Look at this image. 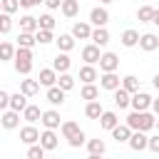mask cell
<instances>
[{
  "label": "cell",
  "mask_w": 159,
  "mask_h": 159,
  "mask_svg": "<svg viewBox=\"0 0 159 159\" xmlns=\"http://www.w3.org/2000/svg\"><path fill=\"white\" fill-rule=\"evenodd\" d=\"M129 129H139V132H149V129H154L157 127V117L149 112V109H132V114L127 117V122H124Z\"/></svg>",
  "instance_id": "obj_1"
},
{
  "label": "cell",
  "mask_w": 159,
  "mask_h": 159,
  "mask_svg": "<svg viewBox=\"0 0 159 159\" xmlns=\"http://www.w3.org/2000/svg\"><path fill=\"white\" fill-rule=\"evenodd\" d=\"M12 67H15L17 75H30V70H32V50L30 47H15Z\"/></svg>",
  "instance_id": "obj_2"
},
{
  "label": "cell",
  "mask_w": 159,
  "mask_h": 159,
  "mask_svg": "<svg viewBox=\"0 0 159 159\" xmlns=\"http://www.w3.org/2000/svg\"><path fill=\"white\" fill-rule=\"evenodd\" d=\"M149 104H152V94L149 92H142V89H137V92H132L129 94V107L132 109H149Z\"/></svg>",
  "instance_id": "obj_3"
},
{
  "label": "cell",
  "mask_w": 159,
  "mask_h": 159,
  "mask_svg": "<svg viewBox=\"0 0 159 159\" xmlns=\"http://www.w3.org/2000/svg\"><path fill=\"white\" fill-rule=\"evenodd\" d=\"M97 65H99V72H117L119 57H117L114 52H102L99 60H97Z\"/></svg>",
  "instance_id": "obj_4"
},
{
  "label": "cell",
  "mask_w": 159,
  "mask_h": 159,
  "mask_svg": "<svg viewBox=\"0 0 159 159\" xmlns=\"http://www.w3.org/2000/svg\"><path fill=\"white\" fill-rule=\"evenodd\" d=\"M37 142H40V147H42L45 152H52V149H57L60 137H57V132H55V129H45V132H40Z\"/></svg>",
  "instance_id": "obj_5"
},
{
  "label": "cell",
  "mask_w": 159,
  "mask_h": 159,
  "mask_svg": "<svg viewBox=\"0 0 159 159\" xmlns=\"http://www.w3.org/2000/svg\"><path fill=\"white\" fill-rule=\"evenodd\" d=\"M127 144H129V149H132V152H144V149H147V132L132 129V134H129Z\"/></svg>",
  "instance_id": "obj_6"
},
{
  "label": "cell",
  "mask_w": 159,
  "mask_h": 159,
  "mask_svg": "<svg viewBox=\"0 0 159 159\" xmlns=\"http://www.w3.org/2000/svg\"><path fill=\"white\" fill-rule=\"evenodd\" d=\"M0 124H2V129H17L20 127V112H15V109H2V117H0Z\"/></svg>",
  "instance_id": "obj_7"
},
{
  "label": "cell",
  "mask_w": 159,
  "mask_h": 159,
  "mask_svg": "<svg viewBox=\"0 0 159 159\" xmlns=\"http://www.w3.org/2000/svg\"><path fill=\"white\" fill-rule=\"evenodd\" d=\"M40 122H42L45 129H57L62 119H60V112H57V109H45V112L40 114Z\"/></svg>",
  "instance_id": "obj_8"
},
{
  "label": "cell",
  "mask_w": 159,
  "mask_h": 159,
  "mask_svg": "<svg viewBox=\"0 0 159 159\" xmlns=\"http://www.w3.org/2000/svg\"><path fill=\"white\" fill-rule=\"evenodd\" d=\"M109 22V12H107V7H92V12H89V25H94V27H104Z\"/></svg>",
  "instance_id": "obj_9"
},
{
  "label": "cell",
  "mask_w": 159,
  "mask_h": 159,
  "mask_svg": "<svg viewBox=\"0 0 159 159\" xmlns=\"http://www.w3.org/2000/svg\"><path fill=\"white\" fill-rule=\"evenodd\" d=\"M97 80H99V87L107 89V92H112V89L119 87V75H117V72H102Z\"/></svg>",
  "instance_id": "obj_10"
},
{
  "label": "cell",
  "mask_w": 159,
  "mask_h": 159,
  "mask_svg": "<svg viewBox=\"0 0 159 159\" xmlns=\"http://www.w3.org/2000/svg\"><path fill=\"white\" fill-rule=\"evenodd\" d=\"M144 52H154V50H159V37L154 35V32H147V35H139V42H137Z\"/></svg>",
  "instance_id": "obj_11"
},
{
  "label": "cell",
  "mask_w": 159,
  "mask_h": 159,
  "mask_svg": "<svg viewBox=\"0 0 159 159\" xmlns=\"http://www.w3.org/2000/svg\"><path fill=\"white\" fill-rule=\"evenodd\" d=\"M65 94H67L65 89H60L57 84H52V87H47V94H45V97H47V102H50L52 107H62V104H65Z\"/></svg>",
  "instance_id": "obj_12"
},
{
  "label": "cell",
  "mask_w": 159,
  "mask_h": 159,
  "mask_svg": "<svg viewBox=\"0 0 159 159\" xmlns=\"http://www.w3.org/2000/svg\"><path fill=\"white\" fill-rule=\"evenodd\" d=\"M99 47L94 45V42H89V45H84L82 47V60H84V65H97V60H99Z\"/></svg>",
  "instance_id": "obj_13"
},
{
  "label": "cell",
  "mask_w": 159,
  "mask_h": 159,
  "mask_svg": "<svg viewBox=\"0 0 159 159\" xmlns=\"http://www.w3.org/2000/svg\"><path fill=\"white\" fill-rule=\"evenodd\" d=\"M89 40H92L97 47H107V42H109V32H107V25H104V27H94V30L89 32Z\"/></svg>",
  "instance_id": "obj_14"
},
{
  "label": "cell",
  "mask_w": 159,
  "mask_h": 159,
  "mask_svg": "<svg viewBox=\"0 0 159 159\" xmlns=\"http://www.w3.org/2000/svg\"><path fill=\"white\" fill-rule=\"evenodd\" d=\"M60 10H62V15L67 20H72V17L80 15V0H62L60 2Z\"/></svg>",
  "instance_id": "obj_15"
},
{
  "label": "cell",
  "mask_w": 159,
  "mask_h": 159,
  "mask_svg": "<svg viewBox=\"0 0 159 159\" xmlns=\"http://www.w3.org/2000/svg\"><path fill=\"white\" fill-rule=\"evenodd\" d=\"M89 32H92V25H89V22H75L70 35H72L75 40H89Z\"/></svg>",
  "instance_id": "obj_16"
},
{
  "label": "cell",
  "mask_w": 159,
  "mask_h": 159,
  "mask_svg": "<svg viewBox=\"0 0 159 159\" xmlns=\"http://www.w3.org/2000/svg\"><path fill=\"white\" fill-rule=\"evenodd\" d=\"M70 67H72L70 55H67V52H57V57L52 60V70H55V72H67Z\"/></svg>",
  "instance_id": "obj_17"
},
{
  "label": "cell",
  "mask_w": 159,
  "mask_h": 159,
  "mask_svg": "<svg viewBox=\"0 0 159 159\" xmlns=\"http://www.w3.org/2000/svg\"><path fill=\"white\" fill-rule=\"evenodd\" d=\"M20 114H22V119H25L27 124H35V122L40 119V114H42V109H40L37 104H30V102H27V104H25V109H22Z\"/></svg>",
  "instance_id": "obj_18"
},
{
  "label": "cell",
  "mask_w": 159,
  "mask_h": 159,
  "mask_svg": "<svg viewBox=\"0 0 159 159\" xmlns=\"http://www.w3.org/2000/svg\"><path fill=\"white\" fill-rule=\"evenodd\" d=\"M97 119H99V127H102V129H112V127L119 122L117 112H112V109H102V114H99Z\"/></svg>",
  "instance_id": "obj_19"
},
{
  "label": "cell",
  "mask_w": 159,
  "mask_h": 159,
  "mask_svg": "<svg viewBox=\"0 0 159 159\" xmlns=\"http://www.w3.org/2000/svg\"><path fill=\"white\" fill-rule=\"evenodd\" d=\"M37 137H40V132H37L35 124H27V127L20 129V142H22V144H35Z\"/></svg>",
  "instance_id": "obj_20"
},
{
  "label": "cell",
  "mask_w": 159,
  "mask_h": 159,
  "mask_svg": "<svg viewBox=\"0 0 159 159\" xmlns=\"http://www.w3.org/2000/svg\"><path fill=\"white\" fill-rule=\"evenodd\" d=\"M55 80H57V72H55L52 67H45V70H40V75H37V82H40L42 87H52Z\"/></svg>",
  "instance_id": "obj_21"
},
{
  "label": "cell",
  "mask_w": 159,
  "mask_h": 159,
  "mask_svg": "<svg viewBox=\"0 0 159 159\" xmlns=\"http://www.w3.org/2000/svg\"><path fill=\"white\" fill-rule=\"evenodd\" d=\"M87 142V152H89V157H102L104 152H107V144L102 142V139H84Z\"/></svg>",
  "instance_id": "obj_22"
},
{
  "label": "cell",
  "mask_w": 159,
  "mask_h": 159,
  "mask_svg": "<svg viewBox=\"0 0 159 159\" xmlns=\"http://www.w3.org/2000/svg\"><path fill=\"white\" fill-rule=\"evenodd\" d=\"M55 84H57L60 89H65V92H70V89L75 87V77H72L70 72H57V80H55Z\"/></svg>",
  "instance_id": "obj_23"
},
{
  "label": "cell",
  "mask_w": 159,
  "mask_h": 159,
  "mask_svg": "<svg viewBox=\"0 0 159 159\" xmlns=\"http://www.w3.org/2000/svg\"><path fill=\"white\" fill-rule=\"evenodd\" d=\"M20 92H22L25 97H35V94L40 92V82H37V80H22V82H20Z\"/></svg>",
  "instance_id": "obj_24"
},
{
  "label": "cell",
  "mask_w": 159,
  "mask_h": 159,
  "mask_svg": "<svg viewBox=\"0 0 159 159\" xmlns=\"http://www.w3.org/2000/svg\"><path fill=\"white\" fill-rule=\"evenodd\" d=\"M102 109H104V107H102L99 99H89L87 107H84V117H87V119H97V117L102 114Z\"/></svg>",
  "instance_id": "obj_25"
},
{
  "label": "cell",
  "mask_w": 159,
  "mask_h": 159,
  "mask_svg": "<svg viewBox=\"0 0 159 159\" xmlns=\"http://www.w3.org/2000/svg\"><path fill=\"white\" fill-rule=\"evenodd\" d=\"M109 132H112V139H117V142H127V139H129V134H132V129H129L127 124H119V122H117Z\"/></svg>",
  "instance_id": "obj_26"
},
{
  "label": "cell",
  "mask_w": 159,
  "mask_h": 159,
  "mask_svg": "<svg viewBox=\"0 0 159 159\" xmlns=\"http://www.w3.org/2000/svg\"><path fill=\"white\" fill-rule=\"evenodd\" d=\"M80 97H82V99H87V102H89V99H97V97H99L97 84H94V82H84V84H82V89H80Z\"/></svg>",
  "instance_id": "obj_27"
},
{
  "label": "cell",
  "mask_w": 159,
  "mask_h": 159,
  "mask_svg": "<svg viewBox=\"0 0 159 159\" xmlns=\"http://www.w3.org/2000/svg\"><path fill=\"white\" fill-rule=\"evenodd\" d=\"M112 94H114V104H117L119 109H127V107H129V92H127V89L117 87V89H112Z\"/></svg>",
  "instance_id": "obj_28"
},
{
  "label": "cell",
  "mask_w": 159,
  "mask_h": 159,
  "mask_svg": "<svg viewBox=\"0 0 159 159\" xmlns=\"http://www.w3.org/2000/svg\"><path fill=\"white\" fill-rule=\"evenodd\" d=\"M25 104H27V97H25L22 92H15V94H10V102H7V107H10V109H15V112H22V109H25Z\"/></svg>",
  "instance_id": "obj_29"
},
{
  "label": "cell",
  "mask_w": 159,
  "mask_h": 159,
  "mask_svg": "<svg viewBox=\"0 0 159 159\" xmlns=\"http://www.w3.org/2000/svg\"><path fill=\"white\" fill-rule=\"evenodd\" d=\"M57 129H60V134H62L65 139H70L72 134H77V132H80V124H77V122H72V119H67V122H60V127H57Z\"/></svg>",
  "instance_id": "obj_30"
},
{
  "label": "cell",
  "mask_w": 159,
  "mask_h": 159,
  "mask_svg": "<svg viewBox=\"0 0 159 159\" xmlns=\"http://www.w3.org/2000/svg\"><path fill=\"white\" fill-rule=\"evenodd\" d=\"M52 42H57V50H60V52H70V50L75 47V37H72V35H60V37H55Z\"/></svg>",
  "instance_id": "obj_31"
},
{
  "label": "cell",
  "mask_w": 159,
  "mask_h": 159,
  "mask_svg": "<svg viewBox=\"0 0 159 159\" xmlns=\"http://www.w3.org/2000/svg\"><path fill=\"white\" fill-rule=\"evenodd\" d=\"M97 77H99V72L94 70V65L80 67V80H82V82H97Z\"/></svg>",
  "instance_id": "obj_32"
},
{
  "label": "cell",
  "mask_w": 159,
  "mask_h": 159,
  "mask_svg": "<svg viewBox=\"0 0 159 159\" xmlns=\"http://www.w3.org/2000/svg\"><path fill=\"white\" fill-rule=\"evenodd\" d=\"M137 42H139V32H137V30L129 27V30L122 32V45H124V47H137Z\"/></svg>",
  "instance_id": "obj_33"
},
{
  "label": "cell",
  "mask_w": 159,
  "mask_h": 159,
  "mask_svg": "<svg viewBox=\"0 0 159 159\" xmlns=\"http://www.w3.org/2000/svg\"><path fill=\"white\" fill-rule=\"evenodd\" d=\"M119 87H122V89H127V92L132 94V92H137V89H139V80H137L134 75H127V77H122V80H119Z\"/></svg>",
  "instance_id": "obj_34"
},
{
  "label": "cell",
  "mask_w": 159,
  "mask_h": 159,
  "mask_svg": "<svg viewBox=\"0 0 159 159\" xmlns=\"http://www.w3.org/2000/svg\"><path fill=\"white\" fill-rule=\"evenodd\" d=\"M20 30H22V32H35V30H37V17L22 15V17H20Z\"/></svg>",
  "instance_id": "obj_35"
},
{
  "label": "cell",
  "mask_w": 159,
  "mask_h": 159,
  "mask_svg": "<svg viewBox=\"0 0 159 159\" xmlns=\"http://www.w3.org/2000/svg\"><path fill=\"white\" fill-rule=\"evenodd\" d=\"M37 42H35V32H22L20 30V35H17V47H35Z\"/></svg>",
  "instance_id": "obj_36"
},
{
  "label": "cell",
  "mask_w": 159,
  "mask_h": 159,
  "mask_svg": "<svg viewBox=\"0 0 159 159\" xmlns=\"http://www.w3.org/2000/svg\"><path fill=\"white\" fill-rule=\"evenodd\" d=\"M55 40V35H52V30H35V42L37 45H47V42H52Z\"/></svg>",
  "instance_id": "obj_37"
},
{
  "label": "cell",
  "mask_w": 159,
  "mask_h": 159,
  "mask_svg": "<svg viewBox=\"0 0 159 159\" xmlns=\"http://www.w3.org/2000/svg\"><path fill=\"white\" fill-rule=\"evenodd\" d=\"M37 27H40V30H55V17H52L50 12L40 15V17H37Z\"/></svg>",
  "instance_id": "obj_38"
},
{
  "label": "cell",
  "mask_w": 159,
  "mask_h": 159,
  "mask_svg": "<svg viewBox=\"0 0 159 159\" xmlns=\"http://www.w3.org/2000/svg\"><path fill=\"white\" fill-rule=\"evenodd\" d=\"M12 55H15V45H10V42H0V62L12 60Z\"/></svg>",
  "instance_id": "obj_39"
},
{
  "label": "cell",
  "mask_w": 159,
  "mask_h": 159,
  "mask_svg": "<svg viewBox=\"0 0 159 159\" xmlns=\"http://www.w3.org/2000/svg\"><path fill=\"white\" fill-rule=\"evenodd\" d=\"M12 30V17L10 12H0V35H7Z\"/></svg>",
  "instance_id": "obj_40"
},
{
  "label": "cell",
  "mask_w": 159,
  "mask_h": 159,
  "mask_svg": "<svg viewBox=\"0 0 159 159\" xmlns=\"http://www.w3.org/2000/svg\"><path fill=\"white\" fill-rule=\"evenodd\" d=\"M152 12H154L152 5H142V7L137 10V20H139V22H149V20H152Z\"/></svg>",
  "instance_id": "obj_41"
},
{
  "label": "cell",
  "mask_w": 159,
  "mask_h": 159,
  "mask_svg": "<svg viewBox=\"0 0 159 159\" xmlns=\"http://www.w3.org/2000/svg\"><path fill=\"white\" fill-rule=\"evenodd\" d=\"M30 149H27V159H42L45 157V149L40 147V142H35V144H27Z\"/></svg>",
  "instance_id": "obj_42"
},
{
  "label": "cell",
  "mask_w": 159,
  "mask_h": 159,
  "mask_svg": "<svg viewBox=\"0 0 159 159\" xmlns=\"http://www.w3.org/2000/svg\"><path fill=\"white\" fill-rule=\"evenodd\" d=\"M84 139H87V137H84V132L80 129V132H77V134H72L67 142H70V147H75V149H77V147H82V144H84Z\"/></svg>",
  "instance_id": "obj_43"
},
{
  "label": "cell",
  "mask_w": 159,
  "mask_h": 159,
  "mask_svg": "<svg viewBox=\"0 0 159 159\" xmlns=\"http://www.w3.org/2000/svg\"><path fill=\"white\" fill-rule=\"evenodd\" d=\"M0 5H2V12H17V7H20V2L17 0H0Z\"/></svg>",
  "instance_id": "obj_44"
},
{
  "label": "cell",
  "mask_w": 159,
  "mask_h": 159,
  "mask_svg": "<svg viewBox=\"0 0 159 159\" xmlns=\"http://www.w3.org/2000/svg\"><path fill=\"white\" fill-rule=\"evenodd\" d=\"M147 149L157 154L159 152V137H147Z\"/></svg>",
  "instance_id": "obj_45"
},
{
  "label": "cell",
  "mask_w": 159,
  "mask_h": 159,
  "mask_svg": "<svg viewBox=\"0 0 159 159\" xmlns=\"http://www.w3.org/2000/svg\"><path fill=\"white\" fill-rule=\"evenodd\" d=\"M7 102H10V94L5 89H0V109H7Z\"/></svg>",
  "instance_id": "obj_46"
},
{
  "label": "cell",
  "mask_w": 159,
  "mask_h": 159,
  "mask_svg": "<svg viewBox=\"0 0 159 159\" xmlns=\"http://www.w3.org/2000/svg\"><path fill=\"white\" fill-rule=\"evenodd\" d=\"M17 2H20L22 7H35V5H40L42 0H17Z\"/></svg>",
  "instance_id": "obj_47"
},
{
  "label": "cell",
  "mask_w": 159,
  "mask_h": 159,
  "mask_svg": "<svg viewBox=\"0 0 159 159\" xmlns=\"http://www.w3.org/2000/svg\"><path fill=\"white\" fill-rule=\"evenodd\" d=\"M42 2H45V5H47V7H50V10H57V7H60V2H62V0H42Z\"/></svg>",
  "instance_id": "obj_48"
},
{
  "label": "cell",
  "mask_w": 159,
  "mask_h": 159,
  "mask_svg": "<svg viewBox=\"0 0 159 159\" xmlns=\"http://www.w3.org/2000/svg\"><path fill=\"white\" fill-rule=\"evenodd\" d=\"M99 2H102V5H109V2H114V0H99Z\"/></svg>",
  "instance_id": "obj_49"
},
{
  "label": "cell",
  "mask_w": 159,
  "mask_h": 159,
  "mask_svg": "<svg viewBox=\"0 0 159 159\" xmlns=\"http://www.w3.org/2000/svg\"><path fill=\"white\" fill-rule=\"evenodd\" d=\"M0 12H2V5H0Z\"/></svg>",
  "instance_id": "obj_50"
}]
</instances>
